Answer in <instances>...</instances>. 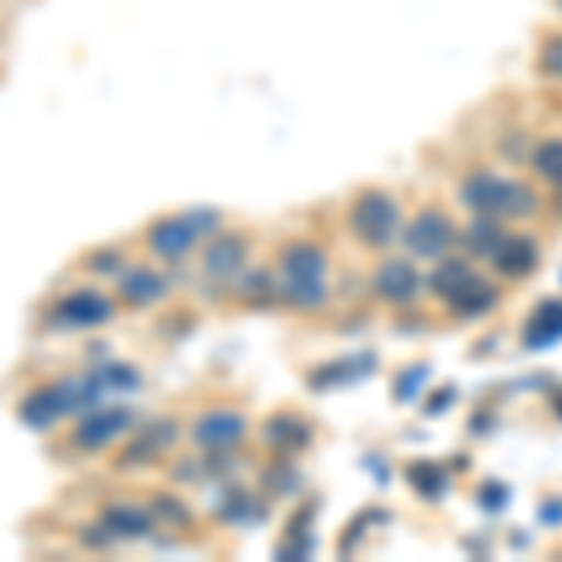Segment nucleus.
<instances>
[{"label":"nucleus","instance_id":"obj_1","mask_svg":"<svg viewBox=\"0 0 562 562\" xmlns=\"http://www.w3.org/2000/svg\"><path fill=\"white\" fill-rule=\"evenodd\" d=\"M461 203L484 217H521L537 206V192L521 180L476 173L461 184Z\"/></svg>","mask_w":562,"mask_h":562},{"label":"nucleus","instance_id":"obj_2","mask_svg":"<svg viewBox=\"0 0 562 562\" xmlns=\"http://www.w3.org/2000/svg\"><path fill=\"white\" fill-rule=\"evenodd\" d=\"M281 293L293 307H319L326 301V256L315 244H293L281 256Z\"/></svg>","mask_w":562,"mask_h":562},{"label":"nucleus","instance_id":"obj_3","mask_svg":"<svg viewBox=\"0 0 562 562\" xmlns=\"http://www.w3.org/2000/svg\"><path fill=\"white\" fill-rule=\"evenodd\" d=\"M349 225L357 233V240H364L368 248H383L397 237V225H402V214H397V203L379 188H368L352 199L349 211Z\"/></svg>","mask_w":562,"mask_h":562},{"label":"nucleus","instance_id":"obj_4","mask_svg":"<svg viewBox=\"0 0 562 562\" xmlns=\"http://www.w3.org/2000/svg\"><path fill=\"white\" fill-rule=\"evenodd\" d=\"M217 225V214L214 211H203V214H180V217H161V222L150 225L147 233V244L150 251H158L161 259H180L192 244L211 233Z\"/></svg>","mask_w":562,"mask_h":562},{"label":"nucleus","instance_id":"obj_5","mask_svg":"<svg viewBox=\"0 0 562 562\" xmlns=\"http://www.w3.org/2000/svg\"><path fill=\"white\" fill-rule=\"evenodd\" d=\"M405 244H409L413 256L420 259H439L442 251L454 244V225H450L447 214L439 211H424L413 217V225L405 229Z\"/></svg>","mask_w":562,"mask_h":562},{"label":"nucleus","instance_id":"obj_6","mask_svg":"<svg viewBox=\"0 0 562 562\" xmlns=\"http://www.w3.org/2000/svg\"><path fill=\"white\" fill-rule=\"evenodd\" d=\"M132 424V409L124 405H113V409H90L76 428V442L83 450H102L113 439H121Z\"/></svg>","mask_w":562,"mask_h":562},{"label":"nucleus","instance_id":"obj_7","mask_svg":"<svg viewBox=\"0 0 562 562\" xmlns=\"http://www.w3.org/2000/svg\"><path fill=\"white\" fill-rule=\"evenodd\" d=\"M371 289H375L379 301L386 304H409L416 293H420V274L409 259H386L383 267L371 278Z\"/></svg>","mask_w":562,"mask_h":562},{"label":"nucleus","instance_id":"obj_8","mask_svg":"<svg viewBox=\"0 0 562 562\" xmlns=\"http://www.w3.org/2000/svg\"><path fill=\"white\" fill-rule=\"evenodd\" d=\"M244 431H248V424H244L240 413L217 409V413H206L203 420L195 424L192 439L203 450H229V447H237V442L244 439Z\"/></svg>","mask_w":562,"mask_h":562},{"label":"nucleus","instance_id":"obj_9","mask_svg":"<svg viewBox=\"0 0 562 562\" xmlns=\"http://www.w3.org/2000/svg\"><path fill=\"white\" fill-rule=\"evenodd\" d=\"M109 319H113V304H109L102 293H94V289L71 293L68 301L57 304V323L60 326H76V330H83V326H102Z\"/></svg>","mask_w":562,"mask_h":562},{"label":"nucleus","instance_id":"obj_10","mask_svg":"<svg viewBox=\"0 0 562 562\" xmlns=\"http://www.w3.org/2000/svg\"><path fill=\"white\" fill-rule=\"evenodd\" d=\"M492 259H495L498 274L525 278V274H532V270H537L540 251H537V244H532L529 237H503V240H498V248L492 251Z\"/></svg>","mask_w":562,"mask_h":562},{"label":"nucleus","instance_id":"obj_11","mask_svg":"<svg viewBox=\"0 0 562 562\" xmlns=\"http://www.w3.org/2000/svg\"><path fill=\"white\" fill-rule=\"evenodd\" d=\"M53 390H57L60 413H65V416L98 409V397L105 394V386L98 383V375H68V379H60Z\"/></svg>","mask_w":562,"mask_h":562},{"label":"nucleus","instance_id":"obj_12","mask_svg":"<svg viewBox=\"0 0 562 562\" xmlns=\"http://www.w3.org/2000/svg\"><path fill=\"white\" fill-rule=\"evenodd\" d=\"M57 416H65V413H60V397L53 386L34 390V394H26L20 402V420L26 428H49Z\"/></svg>","mask_w":562,"mask_h":562},{"label":"nucleus","instance_id":"obj_13","mask_svg":"<svg viewBox=\"0 0 562 562\" xmlns=\"http://www.w3.org/2000/svg\"><path fill=\"white\" fill-rule=\"evenodd\" d=\"M203 267L214 278H233L244 267V240L240 237H217L211 248L203 251Z\"/></svg>","mask_w":562,"mask_h":562},{"label":"nucleus","instance_id":"obj_14","mask_svg":"<svg viewBox=\"0 0 562 562\" xmlns=\"http://www.w3.org/2000/svg\"><path fill=\"white\" fill-rule=\"evenodd\" d=\"M121 296L128 304H154V301H161V296H166V278L139 267V270H132V274H124Z\"/></svg>","mask_w":562,"mask_h":562},{"label":"nucleus","instance_id":"obj_15","mask_svg":"<svg viewBox=\"0 0 562 562\" xmlns=\"http://www.w3.org/2000/svg\"><path fill=\"white\" fill-rule=\"evenodd\" d=\"M555 338H562V304L548 301L537 307L532 323L525 326V346H551Z\"/></svg>","mask_w":562,"mask_h":562},{"label":"nucleus","instance_id":"obj_16","mask_svg":"<svg viewBox=\"0 0 562 562\" xmlns=\"http://www.w3.org/2000/svg\"><path fill=\"white\" fill-rule=\"evenodd\" d=\"M177 442V424L173 420H154V424H147L143 428V435H139V442H132V450L124 454V465H128L132 458H154L158 450H166V447H173Z\"/></svg>","mask_w":562,"mask_h":562},{"label":"nucleus","instance_id":"obj_17","mask_svg":"<svg viewBox=\"0 0 562 562\" xmlns=\"http://www.w3.org/2000/svg\"><path fill=\"white\" fill-rule=\"evenodd\" d=\"M450 307H454V312L458 315H484L487 312V307H492L495 304V289L492 285H487V281L484 278H469L465 281V285H461L458 289V293L454 296H450V301H447Z\"/></svg>","mask_w":562,"mask_h":562},{"label":"nucleus","instance_id":"obj_18","mask_svg":"<svg viewBox=\"0 0 562 562\" xmlns=\"http://www.w3.org/2000/svg\"><path fill=\"white\" fill-rule=\"evenodd\" d=\"M102 525L113 537H128V540H139L150 532V518L139 510V506H109Z\"/></svg>","mask_w":562,"mask_h":562},{"label":"nucleus","instance_id":"obj_19","mask_svg":"<svg viewBox=\"0 0 562 562\" xmlns=\"http://www.w3.org/2000/svg\"><path fill=\"white\" fill-rule=\"evenodd\" d=\"M267 442L270 447H281V450H293V447H304L307 439H312V428L301 420V416H289V413H281L274 416V420L267 424Z\"/></svg>","mask_w":562,"mask_h":562},{"label":"nucleus","instance_id":"obj_20","mask_svg":"<svg viewBox=\"0 0 562 562\" xmlns=\"http://www.w3.org/2000/svg\"><path fill=\"white\" fill-rule=\"evenodd\" d=\"M469 278H473V267H469L465 259H442L431 274V293L439 296V301H450Z\"/></svg>","mask_w":562,"mask_h":562},{"label":"nucleus","instance_id":"obj_21","mask_svg":"<svg viewBox=\"0 0 562 562\" xmlns=\"http://www.w3.org/2000/svg\"><path fill=\"white\" fill-rule=\"evenodd\" d=\"M529 161H532V169H537L540 180H548V184H562V139L559 135L540 139L537 147H532Z\"/></svg>","mask_w":562,"mask_h":562},{"label":"nucleus","instance_id":"obj_22","mask_svg":"<svg viewBox=\"0 0 562 562\" xmlns=\"http://www.w3.org/2000/svg\"><path fill=\"white\" fill-rule=\"evenodd\" d=\"M503 237H506L503 225H498L495 217H484V214H480V222L465 233L469 248H473L476 256H492V251L498 248V240H503Z\"/></svg>","mask_w":562,"mask_h":562},{"label":"nucleus","instance_id":"obj_23","mask_svg":"<svg viewBox=\"0 0 562 562\" xmlns=\"http://www.w3.org/2000/svg\"><path fill=\"white\" fill-rule=\"evenodd\" d=\"M537 68H540L543 79H551V83H562V31L548 34V38L540 42Z\"/></svg>","mask_w":562,"mask_h":562},{"label":"nucleus","instance_id":"obj_24","mask_svg":"<svg viewBox=\"0 0 562 562\" xmlns=\"http://www.w3.org/2000/svg\"><path fill=\"white\" fill-rule=\"evenodd\" d=\"M94 375L105 390H135L139 386V371H135L132 364H102Z\"/></svg>","mask_w":562,"mask_h":562},{"label":"nucleus","instance_id":"obj_25","mask_svg":"<svg viewBox=\"0 0 562 562\" xmlns=\"http://www.w3.org/2000/svg\"><path fill=\"white\" fill-rule=\"evenodd\" d=\"M409 484L416 487L420 495H439L442 492V469H435V465H416L409 469Z\"/></svg>","mask_w":562,"mask_h":562},{"label":"nucleus","instance_id":"obj_26","mask_svg":"<svg viewBox=\"0 0 562 562\" xmlns=\"http://www.w3.org/2000/svg\"><path fill=\"white\" fill-rule=\"evenodd\" d=\"M154 510L161 514V518H169V521H177V525H184L188 521V510L180 503H169L166 495H154Z\"/></svg>","mask_w":562,"mask_h":562},{"label":"nucleus","instance_id":"obj_27","mask_svg":"<svg viewBox=\"0 0 562 562\" xmlns=\"http://www.w3.org/2000/svg\"><path fill=\"white\" fill-rule=\"evenodd\" d=\"M116 267H121V256H116V251H98V256L90 259V270H102V274L105 270H116Z\"/></svg>","mask_w":562,"mask_h":562}]
</instances>
